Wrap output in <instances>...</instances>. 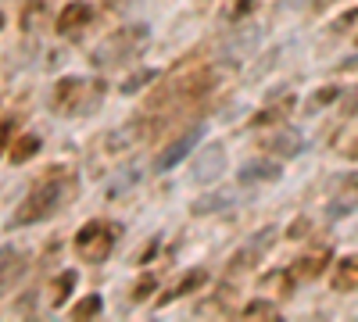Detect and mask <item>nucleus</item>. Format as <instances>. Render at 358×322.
Returning <instances> with one entry per match:
<instances>
[{"label":"nucleus","instance_id":"nucleus-1","mask_svg":"<svg viewBox=\"0 0 358 322\" xmlns=\"http://www.w3.org/2000/svg\"><path fill=\"white\" fill-rule=\"evenodd\" d=\"M72 190H76V180L69 172H47L43 180L22 197V204L11 215V226H36V222L54 219L69 204Z\"/></svg>","mask_w":358,"mask_h":322},{"label":"nucleus","instance_id":"nucleus-2","mask_svg":"<svg viewBox=\"0 0 358 322\" xmlns=\"http://www.w3.org/2000/svg\"><path fill=\"white\" fill-rule=\"evenodd\" d=\"M108 97V82L97 75H65L54 82L50 94V108L62 115V119H86L94 115Z\"/></svg>","mask_w":358,"mask_h":322},{"label":"nucleus","instance_id":"nucleus-3","mask_svg":"<svg viewBox=\"0 0 358 322\" xmlns=\"http://www.w3.org/2000/svg\"><path fill=\"white\" fill-rule=\"evenodd\" d=\"M147 40H151V29H147V25H126V29H115L111 36H104V40L94 47L90 61H94L97 68L126 65V61H133V57L147 47Z\"/></svg>","mask_w":358,"mask_h":322},{"label":"nucleus","instance_id":"nucleus-4","mask_svg":"<svg viewBox=\"0 0 358 322\" xmlns=\"http://www.w3.org/2000/svg\"><path fill=\"white\" fill-rule=\"evenodd\" d=\"M118 237H122V226L118 222H108V219H90L86 226H79L76 233V254L90 265H101V261L111 258Z\"/></svg>","mask_w":358,"mask_h":322},{"label":"nucleus","instance_id":"nucleus-5","mask_svg":"<svg viewBox=\"0 0 358 322\" xmlns=\"http://www.w3.org/2000/svg\"><path fill=\"white\" fill-rule=\"evenodd\" d=\"M162 119L155 115H133L126 126H118L115 133L104 136V151L108 154H122V151H133V147H143V140H151L158 133Z\"/></svg>","mask_w":358,"mask_h":322},{"label":"nucleus","instance_id":"nucleus-6","mask_svg":"<svg viewBox=\"0 0 358 322\" xmlns=\"http://www.w3.org/2000/svg\"><path fill=\"white\" fill-rule=\"evenodd\" d=\"M276 237H280V229L276 226H265V229H258L255 237H248V244H241L233 251V258H229V276H244V272H251L258 261L273 251V244H276Z\"/></svg>","mask_w":358,"mask_h":322},{"label":"nucleus","instance_id":"nucleus-7","mask_svg":"<svg viewBox=\"0 0 358 322\" xmlns=\"http://www.w3.org/2000/svg\"><path fill=\"white\" fill-rule=\"evenodd\" d=\"M201 136H204V129H201V126H194V129H187L183 136H179V140H172V143H169V147H165V151L158 154V161H155V168H158V172H169V168H176V165H179V161H183V158H187V154H190V151L197 147V143H201Z\"/></svg>","mask_w":358,"mask_h":322},{"label":"nucleus","instance_id":"nucleus-8","mask_svg":"<svg viewBox=\"0 0 358 322\" xmlns=\"http://www.w3.org/2000/svg\"><path fill=\"white\" fill-rule=\"evenodd\" d=\"M90 22H94V4H86V0H69V4L57 11L54 29L62 36H72V33H79V29H86Z\"/></svg>","mask_w":358,"mask_h":322},{"label":"nucleus","instance_id":"nucleus-9","mask_svg":"<svg viewBox=\"0 0 358 322\" xmlns=\"http://www.w3.org/2000/svg\"><path fill=\"white\" fill-rule=\"evenodd\" d=\"M351 212H358V172L355 175H344V180L334 186L330 208H326V215H330V219H341V215H351Z\"/></svg>","mask_w":358,"mask_h":322},{"label":"nucleus","instance_id":"nucleus-10","mask_svg":"<svg viewBox=\"0 0 358 322\" xmlns=\"http://www.w3.org/2000/svg\"><path fill=\"white\" fill-rule=\"evenodd\" d=\"M326 261H330V247H319V251H312L305 258H297L290 265V276L297 283H312V279H319L326 272Z\"/></svg>","mask_w":358,"mask_h":322},{"label":"nucleus","instance_id":"nucleus-11","mask_svg":"<svg viewBox=\"0 0 358 322\" xmlns=\"http://www.w3.org/2000/svg\"><path fill=\"white\" fill-rule=\"evenodd\" d=\"M334 290L341 294H355L358 290V254H344L334 269Z\"/></svg>","mask_w":358,"mask_h":322},{"label":"nucleus","instance_id":"nucleus-12","mask_svg":"<svg viewBox=\"0 0 358 322\" xmlns=\"http://www.w3.org/2000/svg\"><path fill=\"white\" fill-rule=\"evenodd\" d=\"M204 283H208V272H204V269H190V272H183V279L176 283V290H169V294L158 298V305H169V301L187 298V294H194V290H201Z\"/></svg>","mask_w":358,"mask_h":322},{"label":"nucleus","instance_id":"nucleus-13","mask_svg":"<svg viewBox=\"0 0 358 322\" xmlns=\"http://www.w3.org/2000/svg\"><path fill=\"white\" fill-rule=\"evenodd\" d=\"M25 265V254L15 247H0V290H8Z\"/></svg>","mask_w":358,"mask_h":322},{"label":"nucleus","instance_id":"nucleus-14","mask_svg":"<svg viewBox=\"0 0 358 322\" xmlns=\"http://www.w3.org/2000/svg\"><path fill=\"white\" fill-rule=\"evenodd\" d=\"M301 133L297 129H283V133H276L273 140H265V147L273 151V154H280V158H294V154H301Z\"/></svg>","mask_w":358,"mask_h":322},{"label":"nucleus","instance_id":"nucleus-15","mask_svg":"<svg viewBox=\"0 0 358 322\" xmlns=\"http://www.w3.org/2000/svg\"><path fill=\"white\" fill-rule=\"evenodd\" d=\"M236 180L241 183H273V180H280V165L276 161H248Z\"/></svg>","mask_w":358,"mask_h":322},{"label":"nucleus","instance_id":"nucleus-16","mask_svg":"<svg viewBox=\"0 0 358 322\" xmlns=\"http://www.w3.org/2000/svg\"><path fill=\"white\" fill-rule=\"evenodd\" d=\"M36 151H40V136L36 133H29V136H22L18 143H15V151L8 154L15 165H25L29 158H36Z\"/></svg>","mask_w":358,"mask_h":322},{"label":"nucleus","instance_id":"nucleus-17","mask_svg":"<svg viewBox=\"0 0 358 322\" xmlns=\"http://www.w3.org/2000/svg\"><path fill=\"white\" fill-rule=\"evenodd\" d=\"M241 315H244V319H276V315H280V305H276V301H265V298H255L251 305H244Z\"/></svg>","mask_w":358,"mask_h":322},{"label":"nucleus","instance_id":"nucleus-18","mask_svg":"<svg viewBox=\"0 0 358 322\" xmlns=\"http://www.w3.org/2000/svg\"><path fill=\"white\" fill-rule=\"evenodd\" d=\"M155 79H158V72H155V68H140V72H133V75L122 82V94H126V97H129V94H140L143 86H151Z\"/></svg>","mask_w":358,"mask_h":322},{"label":"nucleus","instance_id":"nucleus-19","mask_svg":"<svg viewBox=\"0 0 358 322\" xmlns=\"http://www.w3.org/2000/svg\"><path fill=\"white\" fill-rule=\"evenodd\" d=\"M101 308H104L101 294H86V298L72 308V319H97V315H101Z\"/></svg>","mask_w":358,"mask_h":322},{"label":"nucleus","instance_id":"nucleus-20","mask_svg":"<svg viewBox=\"0 0 358 322\" xmlns=\"http://www.w3.org/2000/svg\"><path fill=\"white\" fill-rule=\"evenodd\" d=\"M76 279H79V276H76L72 269H65V272H62V279L54 283V308H62V305L69 301V294H72V286H76Z\"/></svg>","mask_w":358,"mask_h":322},{"label":"nucleus","instance_id":"nucleus-21","mask_svg":"<svg viewBox=\"0 0 358 322\" xmlns=\"http://www.w3.org/2000/svg\"><path fill=\"white\" fill-rule=\"evenodd\" d=\"M219 168H222V147H212V158L197 161V180H215Z\"/></svg>","mask_w":358,"mask_h":322},{"label":"nucleus","instance_id":"nucleus-22","mask_svg":"<svg viewBox=\"0 0 358 322\" xmlns=\"http://www.w3.org/2000/svg\"><path fill=\"white\" fill-rule=\"evenodd\" d=\"M40 18H43V0H33V4L25 8V15H22V29H25V33H33V29L40 25Z\"/></svg>","mask_w":358,"mask_h":322},{"label":"nucleus","instance_id":"nucleus-23","mask_svg":"<svg viewBox=\"0 0 358 322\" xmlns=\"http://www.w3.org/2000/svg\"><path fill=\"white\" fill-rule=\"evenodd\" d=\"M344 90H341V86H326V90L319 94V97H312L308 101V111H319V108H326V104H330V101H337Z\"/></svg>","mask_w":358,"mask_h":322},{"label":"nucleus","instance_id":"nucleus-24","mask_svg":"<svg viewBox=\"0 0 358 322\" xmlns=\"http://www.w3.org/2000/svg\"><path fill=\"white\" fill-rule=\"evenodd\" d=\"M255 4H258V0H236V4L226 11V18H229V22H241L244 15H251V11H255Z\"/></svg>","mask_w":358,"mask_h":322},{"label":"nucleus","instance_id":"nucleus-25","mask_svg":"<svg viewBox=\"0 0 358 322\" xmlns=\"http://www.w3.org/2000/svg\"><path fill=\"white\" fill-rule=\"evenodd\" d=\"M11 133H15V119H0V154L11 147Z\"/></svg>","mask_w":358,"mask_h":322},{"label":"nucleus","instance_id":"nucleus-26","mask_svg":"<svg viewBox=\"0 0 358 322\" xmlns=\"http://www.w3.org/2000/svg\"><path fill=\"white\" fill-rule=\"evenodd\" d=\"M151 290H155V279H151V276H147L143 283H136V290H133V301H143L147 294H151Z\"/></svg>","mask_w":358,"mask_h":322},{"label":"nucleus","instance_id":"nucleus-27","mask_svg":"<svg viewBox=\"0 0 358 322\" xmlns=\"http://www.w3.org/2000/svg\"><path fill=\"white\" fill-rule=\"evenodd\" d=\"M355 22H358V8H355V11H348V15H341V18L334 22V29H337V33H341V29H351Z\"/></svg>","mask_w":358,"mask_h":322},{"label":"nucleus","instance_id":"nucleus-28","mask_svg":"<svg viewBox=\"0 0 358 322\" xmlns=\"http://www.w3.org/2000/svg\"><path fill=\"white\" fill-rule=\"evenodd\" d=\"M344 115H358V86L348 90V97H344Z\"/></svg>","mask_w":358,"mask_h":322},{"label":"nucleus","instance_id":"nucleus-29","mask_svg":"<svg viewBox=\"0 0 358 322\" xmlns=\"http://www.w3.org/2000/svg\"><path fill=\"white\" fill-rule=\"evenodd\" d=\"M341 151H344V158H351V161H358V133H355V136H351V140L344 143V147H341Z\"/></svg>","mask_w":358,"mask_h":322},{"label":"nucleus","instance_id":"nucleus-30","mask_svg":"<svg viewBox=\"0 0 358 322\" xmlns=\"http://www.w3.org/2000/svg\"><path fill=\"white\" fill-rule=\"evenodd\" d=\"M0 29H4V15H0Z\"/></svg>","mask_w":358,"mask_h":322}]
</instances>
